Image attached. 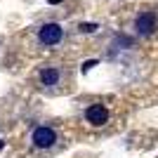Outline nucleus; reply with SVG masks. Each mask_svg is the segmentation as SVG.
<instances>
[{
    "label": "nucleus",
    "instance_id": "f257e3e1",
    "mask_svg": "<svg viewBox=\"0 0 158 158\" xmlns=\"http://www.w3.org/2000/svg\"><path fill=\"white\" fill-rule=\"evenodd\" d=\"M61 40H64V28L59 24H45V26H40L38 43L43 47H54V45H59Z\"/></svg>",
    "mask_w": 158,
    "mask_h": 158
},
{
    "label": "nucleus",
    "instance_id": "f03ea898",
    "mask_svg": "<svg viewBox=\"0 0 158 158\" xmlns=\"http://www.w3.org/2000/svg\"><path fill=\"white\" fill-rule=\"evenodd\" d=\"M31 144L35 149H52L57 144V132L47 125H38L31 132Z\"/></svg>",
    "mask_w": 158,
    "mask_h": 158
},
{
    "label": "nucleus",
    "instance_id": "7ed1b4c3",
    "mask_svg": "<svg viewBox=\"0 0 158 158\" xmlns=\"http://www.w3.org/2000/svg\"><path fill=\"white\" fill-rule=\"evenodd\" d=\"M158 26V19H156V14L153 12H142L135 19V31L139 33V35H151L153 31H156Z\"/></svg>",
    "mask_w": 158,
    "mask_h": 158
},
{
    "label": "nucleus",
    "instance_id": "20e7f679",
    "mask_svg": "<svg viewBox=\"0 0 158 158\" xmlns=\"http://www.w3.org/2000/svg\"><path fill=\"white\" fill-rule=\"evenodd\" d=\"M85 120L90 125H104L106 120H109V109L102 104H92L85 109Z\"/></svg>",
    "mask_w": 158,
    "mask_h": 158
},
{
    "label": "nucleus",
    "instance_id": "39448f33",
    "mask_svg": "<svg viewBox=\"0 0 158 158\" xmlns=\"http://www.w3.org/2000/svg\"><path fill=\"white\" fill-rule=\"evenodd\" d=\"M40 83H43V87H57L61 83V71L57 66L43 69V71H40Z\"/></svg>",
    "mask_w": 158,
    "mask_h": 158
},
{
    "label": "nucleus",
    "instance_id": "423d86ee",
    "mask_svg": "<svg viewBox=\"0 0 158 158\" xmlns=\"http://www.w3.org/2000/svg\"><path fill=\"white\" fill-rule=\"evenodd\" d=\"M80 31H83V33H94V31H97V24H80Z\"/></svg>",
    "mask_w": 158,
    "mask_h": 158
},
{
    "label": "nucleus",
    "instance_id": "0eeeda50",
    "mask_svg": "<svg viewBox=\"0 0 158 158\" xmlns=\"http://www.w3.org/2000/svg\"><path fill=\"white\" fill-rule=\"evenodd\" d=\"M94 64H97V61H87V64H83V71H90Z\"/></svg>",
    "mask_w": 158,
    "mask_h": 158
},
{
    "label": "nucleus",
    "instance_id": "6e6552de",
    "mask_svg": "<svg viewBox=\"0 0 158 158\" xmlns=\"http://www.w3.org/2000/svg\"><path fill=\"white\" fill-rule=\"evenodd\" d=\"M61 0H50V5H59Z\"/></svg>",
    "mask_w": 158,
    "mask_h": 158
}]
</instances>
